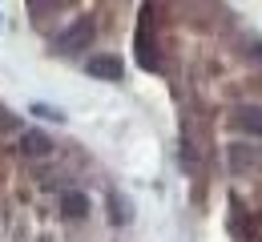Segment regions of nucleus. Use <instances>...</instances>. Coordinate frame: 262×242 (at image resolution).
Instances as JSON below:
<instances>
[{"instance_id": "f257e3e1", "label": "nucleus", "mask_w": 262, "mask_h": 242, "mask_svg": "<svg viewBox=\"0 0 262 242\" xmlns=\"http://www.w3.org/2000/svg\"><path fill=\"white\" fill-rule=\"evenodd\" d=\"M85 73L97 77V81H121V77H125V65H121V57H113V53H97V57L85 61Z\"/></svg>"}, {"instance_id": "f03ea898", "label": "nucleus", "mask_w": 262, "mask_h": 242, "mask_svg": "<svg viewBox=\"0 0 262 242\" xmlns=\"http://www.w3.org/2000/svg\"><path fill=\"white\" fill-rule=\"evenodd\" d=\"M53 149H57L53 138L40 134V129H25V134H20V153H25V158H49Z\"/></svg>"}, {"instance_id": "7ed1b4c3", "label": "nucleus", "mask_w": 262, "mask_h": 242, "mask_svg": "<svg viewBox=\"0 0 262 242\" xmlns=\"http://www.w3.org/2000/svg\"><path fill=\"white\" fill-rule=\"evenodd\" d=\"M89 36H93V20H77L73 29L57 36V49L61 53H73V49H81V45H89Z\"/></svg>"}, {"instance_id": "20e7f679", "label": "nucleus", "mask_w": 262, "mask_h": 242, "mask_svg": "<svg viewBox=\"0 0 262 242\" xmlns=\"http://www.w3.org/2000/svg\"><path fill=\"white\" fill-rule=\"evenodd\" d=\"M262 162V153L254 149V145H246V141H234L230 145V166L242 173V170H250V166H258Z\"/></svg>"}, {"instance_id": "39448f33", "label": "nucleus", "mask_w": 262, "mask_h": 242, "mask_svg": "<svg viewBox=\"0 0 262 242\" xmlns=\"http://www.w3.org/2000/svg\"><path fill=\"white\" fill-rule=\"evenodd\" d=\"M61 214L65 218H85L89 214V194L85 190H65L61 194Z\"/></svg>"}, {"instance_id": "423d86ee", "label": "nucleus", "mask_w": 262, "mask_h": 242, "mask_svg": "<svg viewBox=\"0 0 262 242\" xmlns=\"http://www.w3.org/2000/svg\"><path fill=\"white\" fill-rule=\"evenodd\" d=\"M238 125H242L246 134H258V138H262V109H258V105L242 109V113H238Z\"/></svg>"}, {"instance_id": "0eeeda50", "label": "nucleus", "mask_w": 262, "mask_h": 242, "mask_svg": "<svg viewBox=\"0 0 262 242\" xmlns=\"http://www.w3.org/2000/svg\"><path fill=\"white\" fill-rule=\"evenodd\" d=\"M36 117H49V121H65V113L61 109H53V105H45V101H36V105H29Z\"/></svg>"}, {"instance_id": "6e6552de", "label": "nucleus", "mask_w": 262, "mask_h": 242, "mask_svg": "<svg viewBox=\"0 0 262 242\" xmlns=\"http://www.w3.org/2000/svg\"><path fill=\"white\" fill-rule=\"evenodd\" d=\"M254 57H258V61H262V45H254Z\"/></svg>"}]
</instances>
